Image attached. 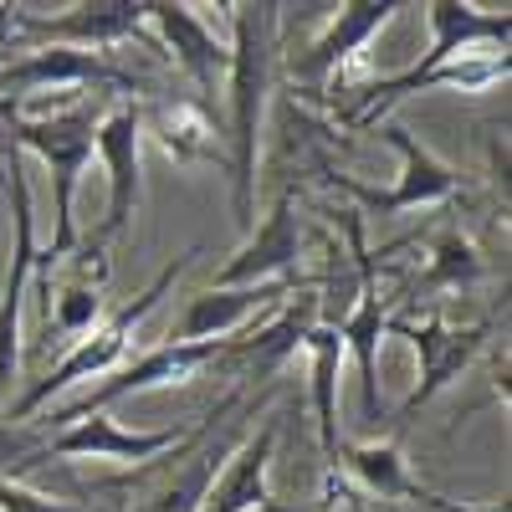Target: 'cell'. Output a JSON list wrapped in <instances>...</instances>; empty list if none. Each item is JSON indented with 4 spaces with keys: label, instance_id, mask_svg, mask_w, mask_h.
<instances>
[{
    "label": "cell",
    "instance_id": "obj_1",
    "mask_svg": "<svg viewBox=\"0 0 512 512\" xmlns=\"http://www.w3.org/2000/svg\"><path fill=\"white\" fill-rule=\"evenodd\" d=\"M231 11V62H226V103H231V134H226V159H231V210L236 226H256V159H262V118H267V93L277 77V11L272 0L256 6H226Z\"/></svg>",
    "mask_w": 512,
    "mask_h": 512
},
{
    "label": "cell",
    "instance_id": "obj_2",
    "mask_svg": "<svg viewBox=\"0 0 512 512\" xmlns=\"http://www.w3.org/2000/svg\"><path fill=\"white\" fill-rule=\"evenodd\" d=\"M98 118H103V103H67L57 113H41V118H26L16 103H0V123L11 128V144L16 149H31L52 175V210H57V231H52V246L36 251V277H41V292H52V267L62 256L77 251V185L93 164V134H98Z\"/></svg>",
    "mask_w": 512,
    "mask_h": 512
},
{
    "label": "cell",
    "instance_id": "obj_3",
    "mask_svg": "<svg viewBox=\"0 0 512 512\" xmlns=\"http://www.w3.org/2000/svg\"><path fill=\"white\" fill-rule=\"evenodd\" d=\"M195 256L200 251H185V256H175V262H169L139 297H134V303H128V308H118L113 318H103L93 333H82L77 338V344L62 354V364H52L47 374H41L36 384H31V390L11 405V410H0V415H6V420H16V425H26L41 405H47L52 395H62V390H72V384H82V379H103V374H113L118 364H123V354H128V344H134V333L144 328V318L164 303V297L169 292H175V282L190 272V262H195Z\"/></svg>",
    "mask_w": 512,
    "mask_h": 512
},
{
    "label": "cell",
    "instance_id": "obj_4",
    "mask_svg": "<svg viewBox=\"0 0 512 512\" xmlns=\"http://www.w3.org/2000/svg\"><path fill=\"white\" fill-rule=\"evenodd\" d=\"M405 338V344L415 349V384L405 405L395 410V441L405 436V425L420 405H431L446 384H456L466 369H472V359L487 349V323H466V328H451L441 313H425V318H405V313H390L384 318V338Z\"/></svg>",
    "mask_w": 512,
    "mask_h": 512
},
{
    "label": "cell",
    "instance_id": "obj_5",
    "mask_svg": "<svg viewBox=\"0 0 512 512\" xmlns=\"http://www.w3.org/2000/svg\"><path fill=\"white\" fill-rule=\"evenodd\" d=\"M226 354H231V338H205V344H175V338H169V344H159V349H149L139 359L118 364L113 374H103L93 390L82 395L77 405H67L62 415H41V420H47V431H57V425H67L77 415H93V410H108V405H118L128 395H149V390H169V384H190L195 374L226 364Z\"/></svg>",
    "mask_w": 512,
    "mask_h": 512
},
{
    "label": "cell",
    "instance_id": "obj_6",
    "mask_svg": "<svg viewBox=\"0 0 512 512\" xmlns=\"http://www.w3.org/2000/svg\"><path fill=\"white\" fill-rule=\"evenodd\" d=\"M6 205L16 221V246H11L6 287H0V400L21 379V313H26V292L36 277V200H31L21 149H11V159H6Z\"/></svg>",
    "mask_w": 512,
    "mask_h": 512
},
{
    "label": "cell",
    "instance_id": "obj_7",
    "mask_svg": "<svg viewBox=\"0 0 512 512\" xmlns=\"http://www.w3.org/2000/svg\"><path fill=\"white\" fill-rule=\"evenodd\" d=\"M379 139L390 144L395 154H400V175H395V185L390 190H374V185H364V180H354V175H328L338 190H349L369 216H400V210H420V205H441V200H451L456 190H461V175L441 159V154H431L405 123H379Z\"/></svg>",
    "mask_w": 512,
    "mask_h": 512
},
{
    "label": "cell",
    "instance_id": "obj_8",
    "mask_svg": "<svg viewBox=\"0 0 512 512\" xmlns=\"http://www.w3.org/2000/svg\"><path fill=\"white\" fill-rule=\"evenodd\" d=\"M144 26V0H77L57 16L0 6V31H16L21 41H52L67 52H108L118 41L139 36Z\"/></svg>",
    "mask_w": 512,
    "mask_h": 512
},
{
    "label": "cell",
    "instance_id": "obj_9",
    "mask_svg": "<svg viewBox=\"0 0 512 512\" xmlns=\"http://www.w3.org/2000/svg\"><path fill=\"white\" fill-rule=\"evenodd\" d=\"M344 231L354 246V267H359V292H354V308L333 323L344 354H354L359 384H364V415L379 420V344H384V297H379V272H374V251L364 246V216L359 210H344Z\"/></svg>",
    "mask_w": 512,
    "mask_h": 512
},
{
    "label": "cell",
    "instance_id": "obj_10",
    "mask_svg": "<svg viewBox=\"0 0 512 512\" xmlns=\"http://www.w3.org/2000/svg\"><path fill=\"white\" fill-rule=\"evenodd\" d=\"M93 154L108 169V210H103V241L123 236L134 210L144 200V108L139 103H113L98 118Z\"/></svg>",
    "mask_w": 512,
    "mask_h": 512
},
{
    "label": "cell",
    "instance_id": "obj_11",
    "mask_svg": "<svg viewBox=\"0 0 512 512\" xmlns=\"http://www.w3.org/2000/svg\"><path fill=\"white\" fill-rule=\"evenodd\" d=\"M195 431H128L108 410L77 415L57 431H47V461L52 456H77V461H118V466H144L159 456H175Z\"/></svg>",
    "mask_w": 512,
    "mask_h": 512
},
{
    "label": "cell",
    "instance_id": "obj_12",
    "mask_svg": "<svg viewBox=\"0 0 512 512\" xmlns=\"http://www.w3.org/2000/svg\"><path fill=\"white\" fill-rule=\"evenodd\" d=\"M303 256V216H297L292 190L267 210L262 221L246 231V241L231 251V262L210 277V287H267V282H292L287 272Z\"/></svg>",
    "mask_w": 512,
    "mask_h": 512
},
{
    "label": "cell",
    "instance_id": "obj_13",
    "mask_svg": "<svg viewBox=\"0 0 512 512\" xmlns=\"http://www.w3.org/2000/svg\"><path fill=\"white\" fill-rule=\"evenodd\" d=\"M72 93V88H98V93H134V72H123L108 52H67V47H41L21 62H0V98L6 93Z\"/></svg>",
    "mask_w": 512,
    "mask_h": 512
},
{
    "label": "cell",
    "instance_id": "obj_14",
    "mask_svg": "<svg viewBox=\"0 0 512 512\" xmlns=\"http://www.w3.org/2000/svg\"><path fill=\"white\" fill-rule=\"evenodd\" d=\"M292 297V282H267V287H205L195 292L180 323H175V344H205V338H236L251 318H272Z\"/></svg>",
    "mask_w": 512,
    "mask_h": 512
},
{
    "label": "cell",
    "instance_id": "obj_15",
    "mask_svg": "<svg viewBox=\"0 0 512 512\" xmlns=\"http://www.w3.org/2000/svg\"><path fill=\"white\" fill-rule=\"evenodd\" d=\"M405 6H395V0H384V6H374V0H354V6H338V16L313 36V47L297 57L292 77L303 82V88H323V82L359 57V47H369V41L390 26Z\"/></svg>",
    "mask_w": 512,
    "mask_h": 512
},
{
    "label": "cell",
    "instance_id": "obj_16",
    "mask_svg": "<svg viewBox=\"0 0 512 512\" xmlns=\"http://www.w3.org/2000/svg\"><path fill=\"white\" fill-rule=\"evenodd\" d=\"M144 21L164 36L175 67L195 82L200 93H216V82H226L231 52L216 41V31L200 21L195 6H180V0H144Z\"/></svg>",
    "mask_w": 512,
    "mask_h": 512
},
{
    "label": "cell",
    "instance_id": "obj_17",
    "mask_svg": "<svg viewBox=\"0 0 512 512\" xmlns=\"http://www.w3.org/2000/svg\"><path fill=\"white\" fill-rule=\"evenodd\" d=\"M497 77H507V52H492V57H456V62H441V67H405L400 77H390V82H374V88H364V103L349 113V123L354 128H364V123H374L390 103H400V98H410V93H425V88H487V82H497Z\"/></svg>",
    "mask_w": 512,
    "mask_h": 512
},
{
    "label": "cell",
    "instance_id": "obj_18",
    "mask_svg": "<svg viewBox=\"0 0 512 512\" xmlns=\"http://www.w3.org/2000/svg\"><path fill=\"white\" fill-rule=\"evenodd\" d=\"M272 456H277V420H267L246 446L231 451L226 472H216L200 512H267V502H272Z\"/></svg>",
    "mask_w": 512,
    "mask_h": 512
},
{
    "label": "cell",
    "instance_id": "obj_19",
    "mask_svg": "<svg viewBox=\"0 0 512 512\" xmlns=\"http://www.w3.org/2000/svg\"><path fill=\"white\" fill-rule=\"evenodd\" d=\"M425 21H431V52H425L415 67H441L456 57H472L477 47H507L512 36V16L507 11H482V6H461V0H431L425 6Z\"/></svg>",
    "mask_w": 512,
    "mask_h": 512
},
{
    "label": "cell",
    "instance_id": "obj_20",
    "mask_svg": "<svg viewBox=\"0 0 512 512\" xmlns=\"http://www.w3.org/2000/svg\"><path fill=\"white\" fill-rule=\"evenodd\" d=\"M338 456H344L349 477H354L364 492H374L379 502H415V497H420V482L410 477V461H405V451H400L395 436L338 446Z\"/></svg>",
    "mask_w": 512,
    "mask_h": 512
},
{
    "label": "cell",
    "instance_id": "obj_21",
    "mask_svg": "<svg viewBox=\"0 0 512 512\" xmlns=\"http://www.w3.org/2000/svg\"><path fill=\"white\" fill-rule=\"evenodd\" d=\"M303 349H308V369H313L318 441H323V456L338 466V359H344V344H338L333 323H313V333L303 338Z\"/></svg>",
    "mask_w": 512,
    "mask_h": 512
},
{
    "label": "cell",
    "instance_id": "obj_22",
    "mask_svg": "<svg viewBox=\"0 0 512 512\" xmlns=\"http://www.w3.org/2000/svg\"><path fill=\"white\" fill-rule=\"evenodd\" d=\"M487 277V262H482V251L472 246V236H461V231H441L431 241V256H425V272L420 282L410 287V297L420 292H446V287H472Z\"/></svg>",
    "mask_w": 512,
    "mask_h": 512
},
{
    "label": "cell",
    "instance_id": "obj_23",
    "mask_svg": "<svg viewBox=\"0 0 512 512\" xmlns=\"http://www.w3.org/2000/svg\"><path fill=\"white\" fill-rule=\"evenodd\" d=\"M154 128V139L175 154V159H200V154H216V139H210V123H205V113L200 108H185V103H175V108H154V113H144V134Z\"/></svg>",
    "mask_w": 512,
    "mask_h": 512
},
{
    "label": "cell",
    "instance_id": "obj_24",
    "mask_svg": "<svg viewBox=\"0 0 512 512\" xmlns=\"http://www.w3.org/2000/svg\"><path fill=\"white\" fill-rule=\"evenodd\" d=\"M52 303H47V318L62 328V333H93L98 318H103V282H88V277H77V282H62L57 292H47Z\"/></svg>",
    "mask_w": 512,
    "mask_h": 512
},
{
    "label": "cell",
    "instance_id": "obj_25",
    "mask_svg": "<svg viewBox=\"0 0 512 512\" xmlns=\"http://www.w3.org/2000/svg\"><path fill=\"white\" fill-rule=\"evenodd\" d=\"M47 461V431L36 425H16L0 415V477L6 482H26V472Z\"/></svg>",
    "mask_w": 512,
    "mask_h": 512
},
{
    "label": "cell",
    "instance_id": "obj_26",
    "mask_svg": "<svg viewBox=\"0 0 512 512\" xmlns=\"http://www.w3.org/2000/svg\"><path fill=\"white\" fill-rule=\"evenodd\" d=\"M0 512H82L77 502H62V497H47L26 482H6L0 477Z\"/></svg>",
    "mask_w": 512,
    "mask_h": 512
},
{
    "label": "cell",
    "instance_id": "obj_27",
    "mask_svg": "<svg viewBox=\"0 0 512 512\" xmlns=\"http://www.w3.org/2000/svg\"><path fill=\"white\" fill-rule=\"evenodd\" d=\"M415 502H425V507H436V512H482V507H466V502H451V497H441V492H425L420 487V497ZM487 512H507V507H487Z\"/></svg>",
    "mask_w": 512,
    "mask_h": 512
},
{
    "label": "cell",
    "instance_id": "obj_28",
    "mask_svg": "<svg viewBox=\"0 0 512 512\" xmlns=\"http://www.w3.org/2000/svg\"><path fill=\"white\" fill-rule=\"evenodd\" d=\"M0 190H6V159H0Z\"/></svg>",
    "mask_w": 512,
    "mask_h": 512
}]
</instances>
